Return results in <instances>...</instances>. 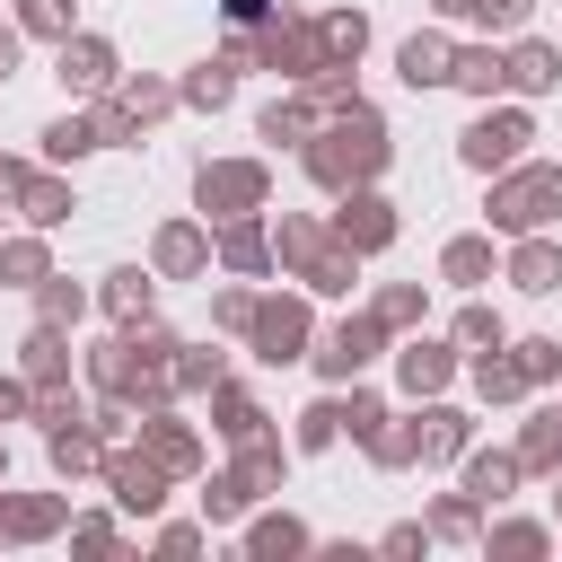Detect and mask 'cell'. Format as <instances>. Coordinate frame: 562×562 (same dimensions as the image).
Listing matches in <instances>:
<instances>
[{
	"instance_id": "obj_26",
	"label": "cell",
	"mask_w": 562,
	"mask_h": 562,
	"mask_svg": "<svg viewBox=\"0 0 562 562\" xmlns=\"http://www.w3.org/2000/svg\"><path fill=\"white\" fill-rule=\"evenodd\" d=\"M509 88H527V97L562 88V53H553V44H518V53H509Z\"/></svg>"
},
{
	"instance_id": "obj_23",
	"label": "cell",
	"mask_w": 562,
	"mask_h": 562,
	"mask_svg": "<svg viewBox=\"0 0 562 562\" xmlns=\"http://www.w3.org/2000/svg\"><path fill=\"white\" fill-rule=\"evenodd\" d=\"M97 465H105V430L61 422V430H53V474H97Z\"/></svg>"
},
{
	"instance_id": "obj_7",
	"label": "cell",
	"mask_w": 562,
	"mask_h": 562,
	"mask_svg": "<svg viewBox=\"0 0 562 562\" xmlns=\"http://www.w3.org/2000/svg\"><path fill=\"white\" fill-rule=\"evenodd\" d=\"M536 132H527V114H474L465 123V167H483V176H501V167H518V149H527Z\"/></svg>"
},
{
	"instance_id": "obj_45",
	"label": "cell",
	"mask_w": 562,
	"mask_h": 562,
	"mask_svg": "<svg viewBox=\"0 0 562 562\" xmlns=\"http://www.w3.org/2000/svg\"><path fill=\"white\" fill-rule=\"evenodd\" d=\"M342 439V404H307L299 413V448H334Z\"/></svg>"
},
{
	"instance_id": "obj_8",
	"label": "cell",
	"mask_w": 562,
	"mask_h": 562,
	"mask_svg": "<svg viewBox=\"0 0 562 562\" xmlns=\"http://www.w3.org/2000/svg\"><path fill=\"white\" fill-rule=\"evenodd\" d=\"M53 70H61L70 97H105V88H114V44H105V35H61Z\"/></svg>"
},
{
	"instance_id": "obj_40",
	"label": "cell",
	"mask_w": 562,
	"mask_h": 562,
	"mask_svg": "<svg viewBox=\"0 0 562 562\" xmlns=\"http://www.w3.org/2000/svg\"><path fill=\"white\" fill-rule=\"evenodd\" d=\"M474 527H483V501H474V492H448V501L430 509V536H448V544L474 536Z\"/></svg>"
},
{
	"instance_id": "obj_55",
	"label": "cell",
	"mask_w": 562,
	"mask_h": 562,
	"mask_svg": "<svg viewBox=\"0 0 562 562\" xmlns=\"http://www.w3.org/2000/svg\"><path fill=\"white\" fill-rule=\"evenodd\" d=\"M220 9H228V18H237V26H255V18H263V9H272V0H220Z\"/></svg>"
},
{
	"instance_id": "obj_34",
	"label": "cell",
	"mask_w": 562,
	"mask_h": 562,
	"mask_svg": "<svg viewBox=\"0 0 562 562\" xmlns=\"http://www.w3.org/2000/svg\"><path fill=\"white\" fill-rule=\"evenodd\" d=\"M220 378H228L220 351H176V360H167V386H176V395H202V386H220Z\"/></svg>"
},
{
	"instance_id": "obj_54",
	"label": "cell",
	"mask_w": 562,
	"mask_h": 562,
	"mask_svg": "<svg viewBox=\"0 0 562 562\" xmlns=\"http://www.w3.org/2000/svg\"><path fill=\"white\" fill-rule=\"evenodd\" d=\"M158 553H202V527H158Z\"/></svg>"
},
{
	"instance_id": "obj_57",
	"label": "cell",
	"mask_w": 562,
	"mask_h": 562,
	"mask_svg": "<svg viewBox=\"0 0 562 562\" xmlns=\"http://www.w3.org/2000/svg\"><path fill=\"white\" fill-rule=\"evenodd\" d=\"M18 176H26V167H9V158H0V202H18Z\"/></svg>"
},
{
	"instance_id": "obj_32",
	"label": "cell",
	"mask_w": 562,
	"mask_h": 562,
	"mask_svg": "<svg viewBox=\"0 0 562 562\" xmlns=\"http://www.w3.org/2000/svg\"><path fill=\"white\" fill-rule=\"evenodd\" d=\"M457 88H474V97H492V88H509V53H492V44H474V53H457Z\"/></svg>"
},
{
	"instance_id": "obj_27",
	"label": "cell",
	"mask_w": 562,
	"mask_h": 562,
	"mask_svg": "<svg viewBox=\"0 0 562 562\" xmlns=\"http://www.w3.org/2000/svg\"><path fill=\"white\" fill-rule=\"evenodd\" d=\"M26 378H35V386H61V378H70V342H61V325H35V334H26Z\"/></svg>"
},
{
	"instance_id": "obj_31",
	"label": "cell",
	"mask_w": 562,
	"mask_h": 562,
	"mask_svg": "<svg viewBox=\"0 0 562 562\" xmlns=\"http://www.w3.org/2000/svg\"><path fill=\"white\" fill-rule=\"evenodd\" d=\"M246 553H255V562H281V553H307V527H299V518H255V527H246Z\"/></svg>"
},
{
	"instance_id": "obj_15",
	"label": "cell",
	"mask_w": 562,
	"mask_h": 562,
	"mask_svg": "<svg viewBox=\"0 0 562 562\" xmlns=\"http://www.w3.org/2000/svg\"><path fill=\"white\" fill-rule=\"evenodd\" d=\"M140 448H149L167 474H193V465H202V439H193L176 413H149V422H140Z\"/></svg>"
},
{
	"instance_id": "obj_33",
	"label": "cell",
	"mask_w": 562,
	"mask_h": 562,
	"mask_svg": "<svg viewBox=\"0 0 562 562\" xmlns=\"http://www.w3.org/2000/svg\"><path fill=\"white\" fill-rule=\"evenodd\" d=\"M44 149H53V158H88V149H105V123H97V114H61V123L44 132Z\"/></svg>"
},
{
	"instance_id": "obj_25",
	"label": "cell",
	"mask_w": 562,
	"mask_h": 562,
	"mask_svg": "<svg viewBox=\"0 0 562 562\" xmlns=\"http://www.w3.org/2000/svg\"><path fill=\"white\" fill-rule=\"evenodd\" d=\"M211 422H220V439H228V448L263 430V413H255V395H246V386H228V378L211 386Z\"/></svg>"
},
{
	"instance_id": "obj_58",
	"label": "cell",
	"mask_w": 562,
	"mask_h": 562,
	"mask_svg": "<svg viewBox=\"0 0 562 562\" xmlns=\"http://www.w3.org/2000/svg\"><path fill=\"white\" fill-rule=\"evenodd\" d=\"M439 9H448V18H474V0H439Z\"/></svg>"
},
{
	"instance_id": "obj_17",
	"label": "cell",
	"mask_w": 562,
	"mask_h": 562,
	"mask_svg": "<svg viewBox=\"0 0 562 562\" xmlns=\"http://www.w3.org/2000/svg\"><path fill=\"white\" fill-rule=\"evenodd\" d=\"M518 465H527V474H562V404H544V413L518 430Z\"/></svg>"
},
{
	"instance_id": "obj_9",
	"label": "cell",
	"mask_w": 562,
	"mask_h": 562,
	"mask_svg": "<svg viewBox=\"0 0 562 562\" xmlns=\"http://www.w3.org/2000/svg\"><path fill=\"white\" fill-rule=\"evenodd\" d=\"M334 237H342L351 255H378V246H395V211H386L369 184H351V193H342V211H334Z\"/></svg>"
},
{
	"instance_id": "obj_60",
	"label": "cell",
	"mask_w": 562,
	"mask_h": 562,
	"mask_svg": "<svg viewBox=\"0 0 562 562\" xmlns=\"http://www.w3.org/2000/svg\"><path fill=\"white\" fill-rule=\"evenodd\" d=\"M553 509H562V483H553Z\"/></svg>"
},
{
	"instance_id": "obj_21",
	"label": "cell",
	"mask_w": 562,
	"mask_h": 562,
	"mask_svg": "<svg viewBox=\"0 0 562 562\" xmlns=\"http://www.w3.org/2000/svg\"><path fill=\"white\" fill-rule=\"evenodd\" d=\"M474 395H483V404H518V395H527V369H518V351H501V342H492V351L474 360Z\"/></svg>"
},
{
	"instance_id": "obj_47",
	"label": "cell",
	"mask_w": 562,
	"mask_h": 562,
	"mask_svg": "<svg viewBox=\"0 0 562 562\" xmlns=\"http://www.w3.org/2000/svg\"><path fill=\"white\" fill-rule=\"evenodd\" d=\"M378 325H422V290H413V281L378 290Z\"/></svg>"
},
{
	"instance_id": "obj_20",
	"label": "cell",
	"mask_w": 562,
	"mask_h": 562,
	"mask_svg": "<svg viewBox=\"0 0 562 562\" xmlns=\"http://www.w3.org/2000/svg\"><path fill=\"white\" fill-rule=\"evenodd\" d=\"M395 369H404V386H413V395H439V386L457 378V351H448V342H404V360H395Z\"/></svg>"
},
{
	"instance_id": "obj_24",
	"label": "cell",
	"mask_w": 562,
	"mask_h": 562,
	"mask_svg": "<svg viewBox=\"0 0 562 562\" xmlns=\"http://www.w3.org/2000/svg\"><path fill=\"white\" fill-rule=\"evenodd\" d=\"M316 123H325V105H316V97H272V105H263V140H299V149H307V132H316Z\"/></svg>"
},
{
	"instance_id": "obj_19",
	"label": "cell",
	"mask_w": 562,
	"mask_h": 562,
	"mask_svg": "<svg viewBox=\"0 0 562 562\" xmlns=\"http://www.w3.org/2000/svg\"><path fill=\"white\" fill-rule=\"evenodd\" d=\"M220 263H228V272H263V263H272V228H255V211L228 220V228H220Z\"/></svg>"
},
{
	"instance_id": "obj_11",
	"label": "cell",
	"mask_w": 562,
	"mask_h": 562,
	"mask_svg": "<svg viewBox=\"0 0 562 562\" xmlns=\"http://www.w3.org/2000/svg\"><path fill=\"white\" fill-rule=\"evenodd\" d=\"M105 483H114V501H123V509H140V518L167 501V465H158L149 448H140V457H132V448H105Z\"/></svg>"
},
{
	"instance_id": "obj_16",
	"label": "cell",
	"mask_w": 562,
	"mask_h": 562,
	"mask_svg": "<svg viewBox=\"0 0 562 562\" xmlns=\"http://www.w3.org/2000/svg\"><path fill=\"white\" fill-rule=\"evenodd\" d=\"M509 281H518L527 299H544V290H562V246L527 228V237H518V255H509Z\"/></svg>"
},
{
	"instance_id": "obj_56",
	"label": "cell",
	"mask_w": 562,
	"mask_h": 562,
	"mask_svg": "<svg viewBox=\"0 0 562 562\" xmlns=\"http://www.w3.org/2000/svg\"><path fill=\"white\" fill-rule=\"evenodd\" d=\"M18 35H26V26H0V79L18 70Z\"/></svg>"
},
{
	"instance_id": "obj_12",
	"label": "cell",
	"mask_w": 562,
	"mask_h": 562,
	"mask_svg": "<svg viewBox=\"0 0 562 562\" xmlns=\"http://www.w3.org/2000/svg\"><path fill=\"white\" fill-rule=\"evenodd\" d=\"M70 527V501H53V492H0V544H44V536H61Z\"/></svg>"
},
{
	"instance_id": "obj_48",
	"label": "cell",
	"mask_w": 562,
	"mask_h": 562,
	"mask_svg": "<svg viewBox=\"0 0 562 562\" xmlns=\"http://www.w3.org/2000/svg\"><path fill=\"white\" fill-rule=\"evenodd\" d=\"M518 369H527V386L562 378V342H518Z\"/></svg>"
},
{
	"instance_id": "obj_52",
	"label": "cell",
	"mask_w": 562,
	"mask_h": 562,
	"mask_svg": "<svg viewBox=\"0 0 562 562\" xmlns=\"http://www.w3.org/2000/svg\"><path fill=\"white\" fill-rule=\"evenodd\" d=\"M18 413H35V378H0V422H18Z\"/></svg>"
},
{
	"instance_id": "obj_30",
	"label": "cell",
	"mask_w": 562,
	"mask_h": 562,
	"mask_svg": "<svg viewBox=\"0 0 562 562\" xmlns=\"http://www.w3.org/2000/svg\"><path fill=\"white\" fill-rule=\"evenodd\" d=\"M518 474H527V465H518V448H509V457H501V448H492V457H465V492H474V501H501Z\"/></svg>"
},
{
	"instance_id": "obj_18",
	"label": "cell",
	"mask_w": 562,
	"mask_h": 562,
	"mask_svg": "<svg viewBox=\"0 0 562 562\" xmlns=\"http://www.w3.org/2000/svg\"><path fill=\"white\" fill-rule=\"evenodd\" d=\"M18 211H26L35 228H61V220H70V184H61V176H35V167H26V176H18Z\"/></svg>"
},
{
	"instance_id": "obj_4",
	"label": "cell",
	"mask_w": 562,
	"mask_h": 562,
	"mask_svg": "<svg viewBox=\"0 0 562 562\" xmlns=\"http://www.w3.org/2000/svg\"><path fill=\"white\" fill-rule=\"evenodd\" d=\"M246 53L272 61V70H290V79H316V70L334 61V53H325V18H272L255 44H237V61H246Z\"/></svg>"
},
{
	"instance_id": "obj_28",
	"label": "cell",
	"mask_w": 562,
	"mask_h": 562,
	"mask_svg": "<svg viewBox=\"0 0 562 562\" xmlns=\"http://www.w3.org/2000/svg\"><path fill=\"white\" fill-rule=\"evenodd\" d=\"M176 97H184V105H228V97H237V53H220V61H202V70H193V79H184Z\"/></svg>"
},
{
	"instance_id": "obj_35",
	"label": "cell",
	"mask_w": 562,
	"mask_h": 562,
	"mask_svg": "<svg viewBox=\"0 0 562 562\" xmlns=\"http://www.w3.org/2000/svg\"><path fill=\"white\" fill-rule=\"evenodd\" d=\"M114 105H123L132 123H158V114L176 105V88H167V79H123V88H114Z\"/></svg>"
},
{
	"instance_id": "obj_50",
	"label": "cell",
	"mask_w": 562,
	"mask_h": 562,
	"mask_svg": "<svg viewBox=\"0 0 562 562\" xmlns=\"http://www.w3.org/2000/svg\"><path fill=\"white\" fill-rule=\"evenodd\" d=\"M457 342L492 351V342H501V316H492V307H465V316H457Z\"/></svg>"
},
{
	"instance_id": "obj_42",
	"label": "cell",
	"mask_w": 562,
	"mask_h": 562,
	"mask_svg": "<svg viewBox=\"0 0 562 562\" xmlns=\"http://www.w3.org/2000/svg\"><path fill=\"white\" fill-rule=\"evenodd\" d=\"M44 272H53V263H44V237H9V246H0V281H26V290H35Z\"/></svg>"
},
{
	"instance_id": "obj_49",
	"label": "cell",
	"mask_w": 562,
	"mask_h": 562,
	"mask_svg": "<svg viewBox=\"0 0 562 562\" xmlns=\"http://www.w3.org/2000/svg\"><path fill=\"white\" fill-rule=\"evenodd\" d=\"M211 316H220L228 334H246V325H255V290H220V299H211Z\"/></svg>"
},
{
	"instance_id": "obj_29",
	"label": "cell",
	"mask_w": 562,
	"mask_h": 562,
	"mask_svg": "<svg viewBox=\"0 0 562 562\" xmlns=\"http://www.w3.org/2000/svg\"><path fill=\"white\" fill-rule=\"evenodd\" d=\"M237 474H246V492H272V483H281V439H272V430L237 439Z\"/></svg>"
},
{
	"instance_id": "obj_1",
	"label": "cell",
	"mask_w": 562,
	"mask_h": 562,
	"mask_svg": "<svg viewBox=\"0 0 562 562\" xmlns=\"http://www.w3.org/2000/svg\"><path fill=\"white\" fill-rule=\"evenodd\" d=\"M386 167V123L351 97V105H334L316 132H307V176L325 184V193H351V184H369Z\"/></svg>"
},
{
	"instance_id": "obj_36",
	"label": "cell",
	"mask_w": 562,
	"mask_h": 562,
	"mask_svg": "<svg viewBox=\"0 0 562 562\" xmlns=\"http://www.w3.org/2000/svg\"><path fill=\"white\" fill-rule=\"evenodd\" d=\"M439 272H448V281H492V237H448Z\"/></svg>"
},
{
	"instance_id": "obj_5",
	"label": "cell",
	"mask_w": 562,
	"mask_h": 562,
	"mask_svg": "<svg viewBox=\"0 0 562 562\" xmlns=\"http://www.w3.org/2000/svg\"><path fill=\"white\" fill-rule=\"evenodd\" d=\"M193 193H202V211H211V220H246V211H263L272 176H263L255 158H220V167H202V176H193Z\"/></svg>"
},
{
	"instance_id": "obj_59",
	"label": "cell",
	"mask_w": 562,
	"mask_h": 562,
	"mask_svg": "<svg viewBox=\"0 0 562 562\" xmlns=\"http://www.w3.org/2000/svg\"><path fill=\"white\" fill-rule=\"evenodd\" d=\"M0 474H9V448H0Z\"/></svg>"
},
{
	"instance_id": "obj_53",
	"label": "cell",
	"mask_w": 562,
	"mask_h": 562,
	"mask_svg": "<svg viewBox=\"0 0 562 562\" xmlns=\"http://www.w3.org/2000/svg\"><path fill=\"white\" fill-rule=\"evenodd\" d=\"M483 26H527V0H474Z\"/></svg>"
},
{
	"instance_id": "obj_10",
	"label": "cell",
	"mask_w": 562,
	"mask_h": 562,
	"mask_svg": "<svg viewBox=\"0 0 562 562\" xmlns=\"http://www.w3.org/2000/svg\"><path fill=\"white\" fill-rule=\"evenodd\" d=\"M378 342H386V325H378V307H369V316H342V325L325 334V351H316V369H325V378H360V369L378 360Z\"/></svg>"
},
{
	"instance_id": "obj_3",
	"label": "cell",
	"mask_w": 562,
	"mask_h": 562,
	"mask_svg": "<svg viewBox=\"0 0 562 562\" xmlns=\"http://www.w3.org/2000/svg\"><path fill=\"white\" fill-rule=\"evenodd\" d=\"M553 211H562V167H501V184H492V228L527 237V228H544Z\"/></svg>"
},
{
	"instance_id": "obj_13",
	"label": "cell",
	"mask_w": 562,
	"mask_h": 562,
	"mask_svg": "<svg viewBox=\"0 0 562 562\" xmlns=\"http://www.w3.org/2000/svg\"><path fill=\"white\" fill-rule=\"evenodd\" d=\"M395 70H404V88H448V79H457V44H448V35H413V44L395 53Z\"/></svg>"
},
{
	"instance_id": "obj_14",
	"label": "cell",
	"mask_w": 562,
	"mask_h": 562,
	"mask_svg": "<svg viewBox=\"0 0 562 562\" xmlns=\"http://www.w3.org/2000/svg\"><path fill=\"white\" fill-rule=\"evenodd\" d=\"M149 263H158V281H193V272L211 263V237H202L193 220H176V228H158V255H149Z\"/></svg>"
},
{
	"instance_id": "obj_46",
	"label": "cell",
	"mask_w": 562,
	"mask_h": 562,
	"mask_svg": "<svg viewBox=\"0 0 562 562\" xmlns=\"http://www.w3.org/2000/svg\"><path fill=\"white\" fill-rule=\"evenodd\" d=\"M246 501H255V492H246V474H211V492H202V509H211V518H246Z\"/></svg>"
},
{
	"instance_id": "obj_39",
	"label": "cell",
	"mask_w": 562,
	"mask_h": 562,
	"mask_svg": "<svg viewBox=\"0 0 562 562\" xmlns=\"http://www.w3.org/2000/svg\"><path fill=\"white\" fill-rule=\"evenodd\" d=\"M360 44H369V18H360V9H334V18H325V53L351 70V61H360Z\"/></svg>"
},
{
	"instance_id": "obj_41",
	"label": "cell",
	"mask_w": 562,
	"mask_h": 562,
	"mask_svg": "<svg viewBox=\"0 0 562 562\" xmlns=\"http://www.w3.org/2000/svg\"><path fill=\"white\" fill-rule=\"evenodd\" d=\"M483 544H492V553H509V562H536V553H544V544H553V536H544V527H536V518H509V527H492V536H483Z\"/></svg>"
},
{
	"instance_id": "obj_51",
	"label": "cell",
	"mask_w": 562,
	"mask_h": 562,
	"mask_svg": "<svg viewBox=\"0 0 562 562\" xmlns=\"http://www.w3.org/2000/svg\"><path fill=\"white\" fill-rule=\"evenodd\" d=\"M378 422H386L378 395H351V404H342V430H351V439H378Z\"/></svg>"
},
{
	"instance_id": "obj_6",
	"label": "cell",
	"mask_w": 562,
	"mask_h": 562,
	"mask_svg": "<svg viewBox=\"0 0 562 562\" xmlns=\"http://www.w3.org/2000/svg\"><path fill=\"white\" fill-rule=\"evenodd\" d=\"M307 299H255V325H246V342H255V360H307Z\"/></svg>"
},
{
	"instance_id": "obj_43",
	"label": "cell",
	"mask_w": 562,
	"mask_h": 562,
	"mask_svg": "<svg viewBox=\"0 0 562 562\" xmlns=\"http://www.w3.org/2000/svg\"><path fill=\"white\" fill-rule=\"evenodd\" d=\"M369 457H378V465H422V422H404V430H386V422H378Z\"/></svg>"
},
{
	"instance_id": "obj_44",
	"label": "cell",
	"mask_w": 562,
	"mask_h": 562,
	"mask_svg": "<svg viewBox=\"0 0 562 562\" xmlns=\"http://www.w3.org/2000/svg\"><path fill=\"white\" fill-rule=\"evenodd\" d=\"M18 26H26V35H53V44H61V35H70V0H18Z\"/></svg>"
},
{
	"instance_id": "obj_38",
	"label": "cell",
	"mask_w": 562,
	"mask_h": 562,
	"mask_svg": "<svg viewBox=\"0 0 562 562\" xmlns=\"http://www.w3.org/2000/svg\"><path fill=\"white\" fill-rule=\"evenodd\" d=\"M79 307H88V290H70L61 272L35 281V316H44V325H79Z\"/></svg>"
},
{
	"instance_id": "obj_37",
	"label": "cell",
	"mask_w": 562,
	"mask_h": 562,
	"mask_svg": "<svg viewBox=\"0 0 562 562\" xmlns=\"http://www.w3.org/2000/svg\"><path fill=\"white\" fill-rule=\"evenodd\" d=\"M105 307H114V325H140L149 316V272H105Z\"/></svg>"
},
{
	"instance_id": "obj_2",
	"label": "cell",
	"mask_w": 562,
	"mask_h": 562,
	"mask_svg": "<svg viewBox=\"0 0 562 562\" xmlns=\"http://www.w3.org/2000/svg\"><path fill=\"white\" fill-rule=\"evenodd\" d=\"M272 255H281V263H290V272H299L307 290H351V263H360V255H351V246L334 237V220L316 228L307 211H290V220L272 228Z\"/></svg>"
},
{
	"instance_id": "obj_22",
	"label": "cell",
	"mask_w": 562,
	"mask_h": 562,
	"mask_svg": "<svg viewBox=\"0 0 562 562\" xmlns=\"http://www.w3.org/2000/svg\"><path fill=\"white\" fill-rule=\"evenodd\" d=\"M465 439H474V422H465V413H448V404H430V413H422V465L465 457Z\"/></svg>"
}]
</instances>
